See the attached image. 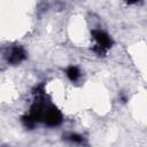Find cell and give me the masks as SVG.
<instances>
[{"instance_id": "cell-6", "label": "cell", "mask_w": 147, "mask_h": 147, "mask_svg": "<svg viewBox=\"0 0 147 147\" xmlns=\"http://www.w3.org/2000/svg\"><path fill=\"white\" fill-rule=\"evenodd\" d=\"M21 121H22V124L24 125V127H26V129H29V130H32L34 126H36V121L30 116V115H24V116H22V118H21Z\"/></svg>"}, {"instance_id": "cell-4", "label": "cell", "mask_w": 147, "mask_h": 147, "mask_svg": "<svg viewBox=\"0 0 147 147\" xmlns=\"http://www.w3.org/2000/svg\"><path fill=\"white\" fill-rule=\"evenodd\" d=\"M65 74H67V77H68L71 82H76V80H78V78L80 77V71H79V69H78L77 67H75V65L68 67L67 70H65Z\"/></svg>"}, {"instance_id": "cell-1", "label": "cell", "mask_w": 147, "mask_h": 147, "mask_svg": "<svg viewBox=\"0 0 147 147\" xmlns=\"http://www.w3.org/2000/svg\"><path fill=\"white\" fill-rule=\"evenodd\" d=\"M93 39L96 41V45L93 47V52H95L99 56H103L107 51L113 46V39L101 30H92Z\"/></svg>"}, {"instance_id": "cell-2", "label": "cell", "mask_w": 147, "mask_h": 147, "mask_svg": "<svg viewBox=\"0 0 147 147\" xmlns=\"http://www.w3.org/2000/svg\"><path fill=\"white\" fill-rule=\"evenodd\" d=\"M62 121H63L62 119V114L55 106L46 107L44 116H42V122L47 126H49V127L59 126L62 123Z\"/></svg>"}, {"instance_id": "cell-5", "label": "cell", "mask_w": 147, "mask_h": 147, "mask_svg": "<svg viewBox=\"0 0 147 147\" xmlns=\"http://www.w3.org/2000/svg\"><path fill=\"white\" fill-rule=\"evenodd\" d=\"M63 139L67 140V141L74 142V144H83V142L85 141L84 137L80 136V134H77V133H69V134H65V136H63Z\"/></svg>"}, {"instance_id": "cell-3", "label": "cell", "mask_w": 147, "mask_h": 147, "mask_svg": "<svg viewBox=\"0 0 147 147\" xmlns=\"http://www.w3.org/2000/svg\"><path fill=\"white\" fill-rule=\"evenodd\" d=\"M25 57H26V53H25L24 48L22 46H15L10 51V54L8 56V63L16 65V64L21 63L23 60H25Z\"/></svg>"}]
</instances>
